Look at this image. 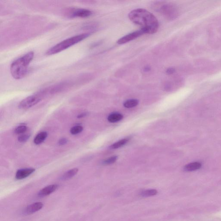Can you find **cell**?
Wrapping results in <instances>:
<instances>
[{
	"label": "cell",
	"instance_id": "13",
	"mask_svg": "<svg viewBox=\"0 0 221 221\" xmlns=\"http://www.w3.org/2000/svg\"><path fill=\"white\" fill-rule=\"evenodd\" d=\"M123 118V116L121 114L118 113H114L109 115L108 118V120L109 122L115 123L118 122L122 120Z\"/></svg>",
	"mask_w": 221,
	"mask_h": 221
},
{
	"label": "cell",
	"instance_id": "16",
	"mask_svg": "<svg viewBox=\"0 0 221 221\" xmlns=\"http://www.w3.org/2000/svg\"><path fill=\"white\" fill-rule=\"evenodd\" d=\"M139 103V101L137 99H129L125 101L124 103V106L126 108H132L137 106Z\"/></svg>",
	"mask_w": 221,
	"mask_h": 221
},
{
	"label": "cell",
	"instance_id": "17",
	"mask_svg": "<svg viewBox=\"0 0 221 221\" xmlns=\"http://www.w3.org/2000/svg\"><path fill=\"white\" fill-rule=\"evenodd\" d=\"M83 130V128L82 126L79 125H76L70 129V132L71 134L73 135H76V134H80L82 132Z\"/></svg>",
	"mask_w": 221,
	"mask_h": 221
},
{
	"label": "cell",
	"instance_id": "6",
	"mask_svg": "<svg viewBox=\"0 0 221 221\" xmlns=\"http://www.w3.org/2000/svg\"><path fill=\"white\" fill-rule=\"evenodd\" d=\"M71 17H88L92 14L91 10L85 9H74L71 10L70 13Z\"/></svg>",
	"mask_w": 221,
	"mask_h": 221
},
{
	"label": "cell",
	"instance_id": "5",
	"mask_svg": "<svg viewBox=\"0 0 221 221\" xmlns=\"http://www.w3.org/2000/svg\"><path fill=\"white\" fill-rule=\"evenodd\" d=\"M144 34H145V33L142 29H140L139 30L136 31L128 34L120 38L117 41V43L119 45L124 44L125 43H128L130 41L135 40L136 38L143 35Z\"/></svg>",
	"mask_w": 221,
	"mask_h": 221
},
{
	"label": "cell",
	"instance_id": "9",
	"mask_svg": "<svg viewBox=\"0 0 221 221\" xmlns=\"http://www.w3.org/2000/svg\"><path fill=\"white\" fill-rule=\"evenodd\" d=\"M43 204L42 202H36L26 207L24 212L26 214H32L42 209Z\"/></svg>",
	"mask_w": 221,
	"mask_h": 221
},
{
	"label": "cell",
	"instance_id": "19",
	"mask_svg": "<svg viewBox=\"0 0 221 221\" xmlns=\"http://www.w3.org/2000/svg\"><path fill=\"white\" fill-rule=\"evenodd\" d=\"M117 159H118V156H112V157L108 158V159H106V160L104 161L103 163L105 165L112 164L115 163V162L117 161Z\"/></svg>",
	"mask_w": 221,
	"mask_h": 221
},
{
	"label": "cell",
	"instance_id": "22",
	"mask_svg": "<svg viewBox=\"0 0 221 221\" xmlns=\"http://www.w3.org/2000/svg\"><path fill=\"white\" fill-rule=\"evenodd\" d=\"M175 71V69L173 68H170L167 69L166 70V73L168 74H173Z\"/></svg>",
	"mask_w": 221,
	"mask_h": 221
},
{
	"label": "cell",
	"instance_id": "2",
	"mask_svg": "<svg viewBox=\"0 0 221 221\" xmlns=\"http://www.w3.org/2000/svg\"><path fill=\"white\" fill-rule=\"evenodd\" d=\"M34 53L30 51L15 60L11 64V75L16 80L24 78L28 72L29 65L33 60Z\"/></svg>",
	"mask_w": 221,
	"mask_h": 221
},
{
	"label": "cell",
	"instance_id": "18",
	"mask_svg": "<svg viewBox=\"0 0 221 221\" xmlns=\"http://www.w3.org/2000/svg\"><path fill=\"white\" fill-rule=\"evenodd\" d=\"M27 130V127L25 125L22 124L17 127L15 129L14 132L17 134H22L26 132Z\"/></svg>",
	"mask_w": 221,
	"mask_h": 221
},
{
	"label": "cell",
	"instance_id": "3",
	"mask_svg": "<svg viewBox=\"0 0 221 221\" xmlns=\"http://www.w3.org/2000/svg\"><path fill=\"white\" fill-rule=\"evenodd\" d=\"M90 35V33H88L81 34L66 39L48 50L46 55H51L59 53L85 40Z\"/></svg>",
	"mask_w": 221,
	"mask_h": 221
},
{
	"label": "cell",
	"instance_id": "11",
	"mask_svg": "<svg viewBox=\"0 0 221 221\" xmlns=\"http://www.w3.org/2000/svg\"><path fill=\"white\" fill-rule=\"evenodd\" d=\"M78 172V169L77 168H74L69 170L62 175L61 178V179L63 181H66L72 178L77 174Z\"/></svg>",
	"mask_w": 221,
	"mask_h": 221
},
{
	"label": "cell",
	"instance_id": "14",
	"mask_svg": "<svg viewBox=\"0 0 221 221\" xmlns=\"http://www.w3.org/2000/svg\"><path fill=\"white\" fill-rule=\"evenodd\" d=\"M129 141V138H125V139H121L120 141H118L117 142L113 144L112 146L110 147V148L111 149H116L121 147L122 146H124L128 143Z\"/></svg>",
	"mask_w": 221,
	"mask_h": 221
},
{
	"label": "cell",
	"instance_id": "7",
	"mask_svg": "<svg viewBox=\"0 0 221 221\" xmlns=\"http://www.w3.org/2000/svg\"><path fill=\"white\" fill-rule=\"evenodd\" d=\"M59 186L57 185H50L42 189L38 193L40 197H44L50 195L57 190Z\"/></svg>",
	"mask_w": 221,
	"mask_h": 221
},
{
	"label": "cell",
	"instance_id": "15",
	"mask_svg": "<svg viewBox=\"0 0 221 221\" xmlns=\"http://www.w3.org/2000/svg\"><path fill=\"white\" fill-rule=\"evenodd\" d=\"M158 191L155 189H148L140 192V195L143 197H150L157 194Z\"/></svg>",
	"mask_w": 221,
	"mask_h": 221
},
{
	"label": "cell",
	"instance_id": "10",
	"mask_svg": "<svg viewBox=\"0 0 221 221\" xmlns=\"http://www.w3.org/2000/svg\"><path fill=\"white\" fill-rule=\"evenodd\" d=\"M202 166L201 164L198 162L191 163L184 167V170L186 172H192L199 170Z\"/></svg>",
	"mask_w": 221,
	"mask_h": 221
},
{
	"label": "cell",
	"instance_id": "20",
	"mask_svg": "<svg viewBox=\"0 0 221 221\" xmlns=\"http://www.w3.org/2000/svg\"><path fill=\"white\" fill-rule=\"evenodd\" d=\"M29 137H30V135H29V134H22L21 136H19L18 139V141L20 142L23 143H25L27 141V140H28V139H29Z\"/></svg>",
	"mask_w": 221,
	"mask_h": 221
},
{
	"label": "cell",
	"instance_id": "24",
	"mask_svg": "<svg viewBox=\"0 0 221 221\" xmlns=\"http://www.w3.org/2000/svg\"><path fill=\"white\" fill-rule=\"evenodd\" d=\"M150 69H150L149 67H146V68H145L144 70L145 71L148 72V71L150 70Z\"/></svg>",
	"mask_w": 221,
	"mask_h": 221
},
{
	"label": "cell",
	"instance_id": "1",
	"mask_svg": "<svg viewBox=\"0 0 221 221\" xmlns=\"http://www.w3.org/2000/svg\"><path fill=\"white\" fill-rule=\"evenodd\" d=\"M128 17L133 23L140 26L145 33H155L158 30L157 19L147 10L141 8L134 10L129 13Z\"/></svg>",
	"mask_w": 221,
	"mask_h": 221
},
{
	"label": "cell",
	"instance_id": "23",
	"mask_svg": "<svg viewBox=\"0 0 221 221\" xmlns=\"http://www.w3.org/2000/svg\"><path fill=\"white\" fill-rule=\"evenodd\" d=\"M88 115L87 112H83L81 113L80 115H78V118H83V117H85V116H87Z\"/></svg>",
	"mask_w": 221,
	"mask_h": 221
},
{
	"label": "cell",
	"instance_id": "12",
	"mask_svg": "<svg viewBox=\"0 0 221 221\" xmlns=\"http://www.w3.org/2000/svg\"><path fill=\"white\" fill-rule=\"evenodd\" d=\"M47 133L46 132H41L36 136L34 139V143L36 145H39L43 143L47 138Z\"/></svg>",
	"mask_w": 221,
	"mask_h": 221
},
{
	"label": "cell",
	"instance_id": "4",
	"mask_svg": "<svg viewBox=\"0 0 221 221\" xmlns=\"http://www.w3.org/2000/svg\"><path fill=\"white\" fill-rule=\"evenodd\" d=\"M41 99V97L38 95L29 96L23 99L20 102L18 105L19 108L22 109H26L30 108L39 103Z\"/></svg>",
	"mask_w": 221,
	"mask_h": 221
},
{
	"label": "cell",
	"instance_id": "21",
	"mask_svg": "<svg viewBox=\"0 0 221 221\" xmlns=\"http://www.w3.org/2000/svg\"><path fill=\"white\" fill-rule=\"evenodd\" d=\"M67 141H68V140H67V139H65V138H62V139L59 140V144L60 145H64L66 144L67 143Z\"/></svg>",
	"mask_w": 221,
	"mask_h": 221
},
{
	"label": "cell",
	"instance_id": "8",
	"mask_svg": "<svg viewBox=\"0 0 221 221\" xmlns=\"http://www.w3.org/2000/svg\"><path fill=\"white\" fill-rule=\"evenodd\" d=\"M35 171L32 168L30 169H21L18 170L16 174V178L17 180H22L28 177Z\"/></svg>",
	"mask_w": 221,
	"mask_h": 221
}]
</instances>
